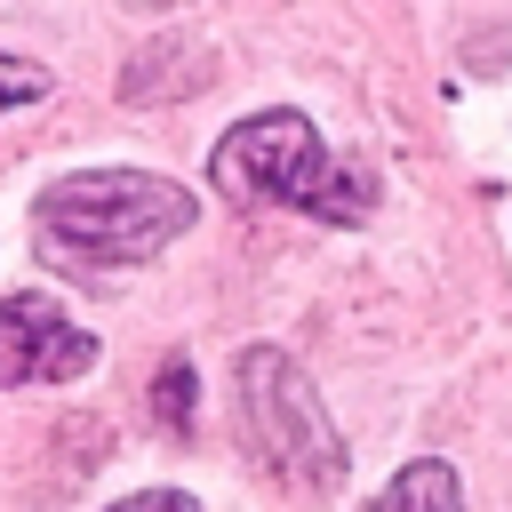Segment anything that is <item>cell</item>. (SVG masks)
I'll return each instance as SVG.
<instances>
[{
	"label": "cell",
	"instance_id": "obj_10",
	"mask_svg": "<svg viewBox=\"0 0 512 512\" xmlns=\"http://www.w3.org/2000/svg\"><path fill=\"white\" fill-rule=\"evenodd\" d=\"M120 8H176V0H120Z\"/></svg>",
	"mask_w": 512,
	"mask_h": 512
},
{
	"label": "cell",
	"instance_id": "obj_2",
	"mask_svg": "<svg viewBox=\"0 0 512 512\" xmlns=\"http://www.w3.org/2000/svg\"><path fill=\"white\" fill-rule=\"evenodd\" d=\"M208 184L232 208H304V216H328V224H360L376 208V184L352 160H336L320 144V128L288 104L232 120L208 152Z\"/></svg>",
	"mask_w": 512,
	"mask_h": 512
},
{
	"label": "cell",
	"instance_id": "obj_6",
	"mask_svg": "<svg viewBox=\"0 0 512 512\" xmlns=\"http://www.w3.org/2000/svg\"><path fill=\"white\" fill-rule=\"evenodd\" d=\"M360 512H464V480H456L448 456H416V464H400L392 488L368 496Z\"/></svg>",
	"mask_w": 512,
	"mask_h": 512
},
{
	"label": "cell",
	"instance_id": "obj_9",
	"mask_svg": "<svg viewBox=\"0 0 512 512\" xmlns=\"http://www.w3.org/2000/svg\"><path fill=\"white\" fill-rule=\"evenodd\" d=\"M104 512H200L184 488H136V496H120V504H104Z\"/></svg>",
	"mask_w": 512,
	"mask_h": 512
},
{
	"label": "cell",
	"instance_id": "obj_5",
	"mask_svg": "<svg viewBox=\"0 0 512 512\" xmlns=\"http://www.w3.org/2000/svg\"><path fill=\"white\" fill-rule=\"evenodd\" d=\"M208 80H216L208 48H192V40H160V48H144V56L120 72V96H128V104H160V96H200Z\"/></svg>",
	"mask_w": 512,
	"mask_h": 512
},
{
	"label": "cell",
	"instance_id": "obj_4",
	"mask_svg": "<svg viewBox=\"0 0 512 512\" xmlns=\"http://www.w3.org/2000/svg\"><path fill=\"white\" fill-rule=\"evenodd\" d=\"M96 368V336L40 288L0 296V384H72Z\"/></svg>",
	"mask_w": 512,
	"mask_h": 512
},
{
	"label": "cell",
	"instance_id": "obj_7",
	"mask_svg": "<svg viewBox=\"0 0 512 512\" xmlns=\"http://www.w3.org/2000/svg\"><path fill=\"white\" fill-rule=\"evenodd\" d=\"M48 88H56V72H48V64H32V56H0V112L40 104Z\"/></svg>",
	"mask_w": 512,
	"mask_h": 512
},
{
	"label": "cell",
	"instance_id": "obj_1",
	"mask_svg": "<svg viewBox=\"0 0 512 512\" xmlns=\"http://www.w3.org/2000/svg\"><path fill=\"white\" fill-rule=\"evenodd\" d=\"M192 232V192L176 176L152 168H96V176H64L32 200V240L56 264H152L168 240Z\"/></svg>",
	"mask_w": 512,
	"mask_h": 512
},
{
	"label": "cell",
	"instance_id": "obj_8",
	"mask_svg": "<svg viewBox=\"0 0 512 512\" xmlns=\"http://www.w3.org/2000/svg\"><path fill=\"white\" fill-rule=\"evenodd\" d=\"M152 408H160V424H168V432H192V368H184V360H168V368H160Z\"/></svg>",
	"mask_w": 512,
	"mask_h": 512
},
{
	"label": "cell",
	"instance_id": "obj_3",
	"mask_svg": "<svg viewBox=\"0 0 512 512\" xmlns=\"http://www.w3.org/2000/svg\"><path fill=\"white\" fill-rule=\"evenodd\" d=\"M232 384H240V432H248V456L264 472H280L288 488L304 496H328L344 488V432L328 424L320 392L304 384V368L280 352V344H248L232 360Z\"/></svg>",
	"mask_w": 512,
	"mask_h": 512
}]
</instances>
